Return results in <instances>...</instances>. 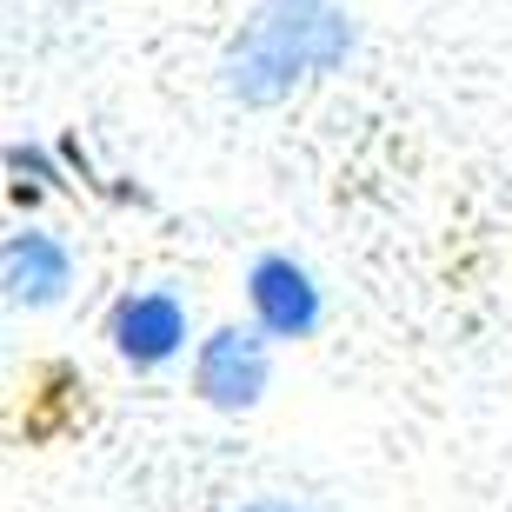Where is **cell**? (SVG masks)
I'll list each match as a JSON object with an SVG mask.
<instances>
[{"instance_id":"1","label":"cell","mask_w":512,"mask_h":512,"mask_svg":"<svg viewBox=\"0 0 512 512\" xmlns=\"http://www.w3.org/2000/svg\"><path fill=\"white\" fill-rule=\"evenodd\" d=\"M346 47H353V20L333 0H266V7H253V20L233 40L227 80L240 100L273 107L300 80L333 74L346 60Z\"/></svg>"},{"instance_id":"4","label":"cell","mask_w":512,"mask_h":512,"mask_svg":"<svg viewBox=\"0 0 512 512\" xmlns=\"http://www.w3.org/2000/svg\"><path fill=\"white\" fill-rule=\"evenodd\" d=\"M187 346V306L173 293H133L114 306V353L127 366H167Z\"/></svg>"},{"instance_id":"3","label":"cell","mask_w":512,"mask_h":512,"mask_svg":"<svg viewBox=\"0 0 512 512\" xmlns=\"http://www.w3.org/2000/svg\"><path fill=\"white\" fill-rule=\"evenodd\" d=\"M193 380H200V399L220 406V413H240L253 399L266 393V346L240 326H220L207 346H200V366H193Z\"/></svg>"},{"instance_id":"6","label":"cell","mask_w":512,"mask_h":512,"mask_svg":"<svg viewBox=\"0 0 512 512\" xmlns=\"http://www.w3.org/2000/svg\"><path fill=\"white\" fill-rule=\"evenodd\" d=\"M240 512H300V506H280V499H260V506H240Z\"/></svg>"},{"instance_id":"2","label":"cell","mask_w":512,"mask_h":512,"mask_svg":"<svg viewBox=\"0 0 512 512\" xmlns=\"http://www.w3.org/2000/svg\"><path fill=\"white\" fill-rule=\"evenodd\" d=\"M247 300H253V320H260L273 340H306V333L320 326V286H313V273H306L300 260H286V253L253 260Z\"/></svg>"},{"instance_id":"5","label":"cell","mask_w":512,"mask_h":512,"mask_svg":"<svg viewBox=\"0 0 512 512\" xmlns=\"http://www.w3.org/2000/svg\"><path fill=\"white\" fill-rule=\"evenodd\" d=\"M67 273H74V253L60 247L54 233L40 227L7 233V293H14V306H54L67 293Z\"/></svg>"}]
</instances>
